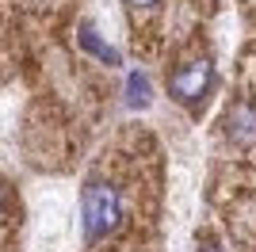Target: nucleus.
I'll list each match as a JSON object with an SVG mask.
<instances>
[{
    "label": "nucleus",
    "mask_w": 256,
    "mask_h": 252,
    "mask_svg": "<svg viewBox=\"0 0 256 252\" xmlns=\"http://www.w3.org/2000/svg\"><path fill=\"white\" fill-rule=\"evenodd\" d=\"M122 191L115 184H104V180H92L80 195V214H84V233L88 241H104L122 226Z\"/></svg>",
    "instance_id": "nucleus-1"
},
{
    "label": "nucleus",
    "mask_w": 256,
    "mask_h": 252,
    "mask_svg": "<svg viewBox=\"0 0 256 252\" xmlns=\"http://www.w3.org/2000/svg\"><path fill=\"white\" fill-rule=\"evenodd\" d=\"M210 88H214V65L206 58H192V62L176 65L168 76V96L184 107H199L210 96Z\"/></svg>",
    "instance_id": "nucleus-2"
},
{
    "label": "nucleus",
    "mask_w": 256,
    "mask_h": 252,
    "mask_svg": "<svg viewBox=\"0 0 256 252\" xmlns=\"http://www.w3.org/2000/svg\"><path fill=\"white\" fill-rule=\"evenodd\" d=\"M130 104H138V107H146L150 104V80L146 76H130Z\"/></svg>",
    "instance_id": "nucleus-3"
},
{
    "label": "nucleus",
    "mask_w": 256,
    "mask_h": 252,
    "mask_svg": "<svg viewBox=\"0 0 256 252\" xmlns=\"http://www.w3.org/2000/svg\"><path fill=\"white\" fill-rule=\"evenodd\" d=\"M80 42H84L88 50H96V54H100V58H104V62H111V65H115V62H118V54H115V50H111V46H104V42H96V34L88 31V27H84V34H80Z\"/></svg>",
    "instance_id": "nucleus-4"
},
{
    "label": "nucleus",
    "mask_w": 256,
    "mask_h": 252,
    "mask_svg": "<svg viewBox=\"0 0 256 252\" xmlns=\"http://www.w3.org/2000/svg\"><path fill=\"white\" fill-rule=\"evenodd\" d=\"M8 218V188H4V180H0V222Z\"/></svg>",
    "instance_id": "nucleus-5"
},
{
    "label": "nucleus",
    "mask_w": 256,
    "mask_h": 252,
    "mask_svg": "<svg viewBox=\"0 0 256 252\" xmlns=\"http://www.w3.org/2000/svg\"><path fill=\"white\" fill-rule=\"evenodd\" d=\"M130 8H153V4H157V0H126Z\"/></svg>",
    "instance_id": "nucleus-6"
}]
</instances>
